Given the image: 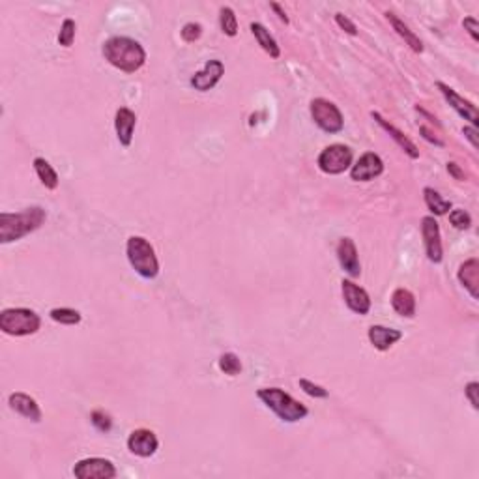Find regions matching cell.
Instances as JSON below:
<instances>
[{"label":"cell","mask_w":479,"mask_h":479,"mask_svg":"<svg viewBox=\"0 0 479 479\" xmlns=\"http://www.w3.org/2000/svg\"><path fill=\"white\" fill-rule=\"evenodd\" d=\"M311 118L326 134H339L345 128V118L336 103L328 102L324 97H317L311 102Z\"/></svg>","instance_id":"6"},{"label":"cell","mask_w":479,"mask_h":479,"mask_svg":"<svg viewBox=\"0 0 479 479\" xmlns=\"http://www.w3.org/2000/svg\"><path fill=\"white\" fill-rule=\"evenodd\" d=\"M256 397L264 403V405L279 418V420L287 421V423H296V421L304 420L309 414L307 406L302 405L296 401L292 395L283 391L281 388H262L256 391Z\"/></svg>","instance_id":"3"},{"label":"cell","mask_w":479,"mask_h":479,"mask_svg":"<svg viewBox=\"0 0 479 479\" xmlns=\"http://www.w3.org/2000/svg\"><path fill=\"white\" fill-rule=\"evenodd\" d=\"M251 32H253L256 43L261 45L264 53L270 54L272 59H279L281 57V49H279L277 42L273 40V36L264 25H261V23H251Z\"/></svg>","instance_id":"22"},{"label":"cell","mask_w":479,"mask_h":479,"mask_svg":"<svg viewBox=\"0 0 479 479\" xmlns=\"http://www.w3.org/2000/svg\"><path fill=\"white\" fill-rule=\"evenodd\" d=\"M421 236H423V244H425L427 259L434 264H440L444 259L442 235H440L438 221L432 215L421 219Z\"/></svg>","instance_id":"9"},{"label":"cell","mask_w":479,"mask_h":479,"mask_svg":"<svg viewBox=\"0 0 479 479\" xmlns=\"http://www.w3.org/2000/svg\"><path fill=\"white\" fill-rule=\"evenodd\" d=\"M423 199H425L427 208H429L434 215H446V213L451 210V201H446V199H444L438 191H434L432 187H425V189H423Z\"/></svg>","instance_id":"25"},{"label":"cell","mask_w":479,"mask_h":479,"mask_svg":"<svg viewBox=\"0 0 479 479\" xmlns=\"http://www.w3.org/2000/svg\"><path fill=\"white\" fill-rule=\"evenodd\" d=\"M447 172L455 178V180H464V172L463 169L457 165V163H453V161H449L447 163Z\"/></svg>","instance_id":"39"},{"label":"cell","mask_w":479,"mask_h":479,"mask_svg":"<svg viewBox=\"0 0 479 479\" xmlns=\"http://www.w3.org/2000/svg\"><path fill=\"white\" fill-rule=\"evenodd\" d=\"M75 32H77V25H75L73 19H64L59 34L60 45H62V47H71L75 40Z\"/></svg>","instance_id":"29"},{"label":"cell","mask_w":479,"mask_h":479,"mask_svg":"<svg viewBox=\"0 0 479 479\" xmlns=\"http://www.w3.org/2000/svg\"><path fill=\"white\" fill-rule=\"evenodd\" d=\"M384 172V161L380 155L374 152H365V154L352 163L350 167V178L354 182H371Z\"/></svg>","instance_id":"11"},{"label":"cell","mask_w":479,"mask_h":479,"mask_svg":"<svg viewBox=\"0 0 479 479\" xmlns=\"http://www.w3.org/2000/svg\"><path fill=\"white\" fill-rule=\"evenodd\" d=\"M103 57L111 66L124 71V73H135L143 68L146 62V51L143 45L126 36H112L103 43Z\"/></svg>","instance_id":"1"},{"label":"cell","mask_w":479,"mask_h":479,"mask_svg":"<svg viewBox=\"0 0 479 479\" xmlns=\"http://www.w3.org/2000/svg\"><path fill=\"white\" fill-rule=\"evenodd\" d=\"M219 27H221L225 36L235 37L238 34V19H236L235 10L229 6H223L219 10Z\"/></svg>","instance_id":"26"},{"label":"cell","mask_w":479,"mask_h":479,"mask_svg":"<svg viewBox=\"0 0 479 479\" xmlns=\"http://www.w3.org/2000/svg\"><path fill=\"white\" fill-rule=\"evenodd\" d=\"M463 27H464V30L472 36L474 42H479V23L475 17H464Z\"/></svg>","instance_id":"36"},{"label":"cell","mask_w":479,"mask_h":479,"mask_svg":"<svg viewBox=\"0 0 479 479\" xmlns=\"http://www.w3.org/2000/svg\"><path fill=\"white\" fill-rule=\"evenodd\" d=\"M352 161H354V154L346 144H330L319 155L320 171L331 176L348 171L352 167Z\"/></svg>","instance_id":"7"},{"label":"cell","mask_w":479,"mask_h":479,"mask_svg":"<svg viewBox=\"0 0 479 479\" xmlns=\"http://www.w3.org/2000/svg\"><path fill=\"white\" fill-rule=\"evenodd\" d=\"M270 8H272V10H273V11H276L277 16H279V19H281V21H283V23H285V25H288V23H290V21H288V17H287V13H285V10H283L281 6L277 4V2H270Z\"/></svg>","instance_id":"40"},{"label":"cell","mask_w":479,"mask_h":479,"mask_svg":"<svg viewBox=\"0 0 479 479\" xmlns=\"http://www.w3.org/2000/svg\"><path fill=\"white\" fill-rule=\"evenodd\" d=\"M40 326H42V319L32 309L11 307L0 313V330L4 331L6 336H34L40 330Z\"/></svg>","instance_id":"5"},{"label":"cell","mask_w":479,"mask_h":479,"mask_svg":"<svg viewBox=\"0 0 479 479\" xmlns=\"http://www.w3.org/2000/svg\"><path fill=\"white\" fill-rule=\"evenodd\" d=\"M449 223H451L455 229L466 230L472 227V215H470L466 210L457 208V210H451V212H449Z\"/></svg>","instance_id":"30"},{"label":"cell","mask_w":479,"mask_h":479,"mask_svg":"<svg viewBox=\"0 0 479 479\" xmlns=\"http://www.w3.org/2000/svg\"><path fill=\"white\" fill-rule=\"evenodd\" d=\"M47 212L32 206L17 213H0V244H10L25 238L45 223Z\"/></svg>","instance_id":"2"},{"label":"cell","mask_w":479,"mask_h":479,"mask_svg":"<svg viewBox=\"0 0 479 479\" xmlns=\"http://www.w3.org/2000/svg\"><path fill=\"white\" fill-rule=\"evenodd\" d=\"M34 171H36L40 182H42L47 189L53 191V189L59 187V175H57V171H54L53 165H51L47 160L36 158V160H34Z\"/></svg>","instance_id":"24"},{"label":"cell","mask_w":479,"mask_h":479,"mask_svg":"<svg viewBox=\"0 0 479 479\" xmlns=\"http://www.w3.org/2000/svg\"><path fill=\"white\" fill-rule=\"evenodd\" d=\"M478 394H479V382H475L474 380V382L466 384V388H464V395H466V399L470 401V405H472L474 410H479Z\"/></svg>","instance_id":"34"},{"label":"cell","mask_w":479,"mask_h":479,"mask_svg":"<svg viewBox=\"0 0 479 479\" xmlns=\"http://www.w3.org/2000/svg\"><path fill=\"white\" fill-rule=\"evenodd\" d=\"M391 307L397 314L405 319H414L415 314V296L408 288H395L391 294Z\"/></svg>","instance_id":"21"},{"label":"cell","mask_w":479,"mask_h":479,"mask_svg":"<svg viewBox=\"0 0 479 479\" xmlns=\"http://www.w3.org/2000/svg\"><path fill=\"white\" fill-rule=\"evenodd\" d=\"M459 281L463 285L466 290L470 292V296L474 300L479 298V261L478 259H468L466 262L461 264L459 268Z\"/></svg>","instance_id":"20"},{"label":"cell","mask_w":479,"mask_h":479,"mask_svg":"<svg viewBox=\"0 0 479 479\" xmlns=\"http://www.w3.org/2000/svg\"><path fill=\"white\" fill-rule=\"evenodd\" d=\"M336 23L346 34H350V36H356L357 34V27L345 16V13H336Z\"/></svg>","instance_id":"35"},{"label":"cell","mask_w":479,"mask_h":479,"mask_svg":"<svg viewBox=\"0 0 479 479\" xmlns=\"http://www.w3.org/2000/svg\"><path fill=\"white\" fill-rule=\"evenodd\" d=\"M126 255L135 272L144 279H154L160 273V261L154 245L143 236H131L126 244Z\"/></svg>","instance_id":"4"},{"label":"cell","mask_w":479,"mask_h":479,"mask_svg":"<svg viewBox=\"0 0 479 479\" xmlns=\"http://www.w3.org/2000/svg\"><path fill=\"white\" fill-rule=\"evenodd\" d=\"M337 259L339 264L350 277H360L362 273V264L357 256V247L352 238H341L337 244Z\"/></svg>","instance_id":"15"},{"label":"cell","mask_w":479,"mask_h":479,"mask_svg":"<svg viewBox=\"0 0 479 479\" xmlns=\"http://www.w3.org/2000/svg\"><path fill=\"white\" fill-rule=\"evenodd\" d=\"M420 134L423 135V138H427L429 143L437 144V146H444V141H440V138H438L437 135H432V131H429V129H427L425 126H420Z\"/></svg>","instance_id":"38"},{"label":"cell","mask_w":479,"mask_h":479,"mask_svg":"<svg viewBox=\"0 0 479 479\" xmlns=\"http://www.w3.org/2000/svg\"><path fill=\"white\" fill-rule=\"evenodd\" d=\"M341 290L346 307L350 311H354L356 314H367L371 311V298L365 288L356 285L352 279H343Z\"/></svg>","instance_id":"12"},{"label":"cell","mask_w":479,"mask_h":479,"mask_svg":"<svg viewBox=\"0 0 479 479\" xmlns=\"http://www.w3.org/2000/svg\"><path fill=\"white\" fill-rule=\"evenodd\" d=\"M367 337L377 350L384 352L389 350L395 343L403 339V331L394 330V328H386V326H371L367 331Z\"/></svg>","instance_id":"19"},{"label":"cell","mask_w":479,"mask_h":479,"mask_svg":"<svg viewBox=\"0 0 479 479\" xmlns=\"http://www.w3.org/2000/svg\"><path fill=\"white\" fill-rule=\"evenodd\" d=\"M158 447H160V440L150 429H137L128 438V449L137 457H152L158 451Z\"/></svg>","instance_id":"14"},{"label":"cell","mask_w":479,"mask_h":479,"mask_svg":"<svg viewBox=\"0 0 479 479\" xmlns=\"http://www.w3.org/2000/svg\"><path fill=\"white\" fill-rule=\"evenodd\" d=\"M219 371L225 374H229V377H236V374L242 373V362H240V357L232 352H227L223 356L219 357Z\"/></svg>","instance_id":"28"},{"label":"cell","mask_w":479,"mask_h":479,"mask_svg":"<svg viewBox=\"0 0 479 479\" xmlns=\"http://www.w3.org/2000/svg\"><path fill=\"white\" fill-rule=\"evenodd\" d=\"M300 388L304 389L309 397H314V399H326V397L330 395L328 394V389L319 386V384L311 382V380H307V378H300Z\"/></svg>","instance_id":"32"},{"label":"cell","mask_w":479,"mask_h":479,"mask_svg":"<svg viewBox=\"0 0 479 479\" xmlns=\"http://www.w3.org/2000/svg\"><path fill=\"white\" fill-rule=\"evenodd\" d=\"M182 40L186 43H195L199 37L203 36V25L201 23H187L182 28Z\"/></svg>","instance_id":"33"},{"label":"cell","mask_w":479,"mask_h":479,"mask_svg":"<svg viewBox=\"0 0 479 479\" xmlns=\"http://www.w3.org/2000/svg\"><path fill=\"white\" fill-rule=\"evenodd\" d=\"M73 475L77 479H114L117 468L109 459L88 457L75 464Z\"/></svg>","instance_id":"8"},{"label":"cell","mask_w":479,"mask_h":479,"mask_svg":"<svg viewBox=\"0 0 479 479\" xmlns=\"http://www.w3.org/2000/svg\"><path fill=\"white\" fill-rule=\"evenodd\" d=\"M386 19H388L389 25L394 27L395 32L399 34V36L405 40L406 45H408L414 53H423V43H421V40L415 36L414 32H412L410 28L406 27L405 23L401 21L399 17L395 16V13H391V11H388V13H386Z\"/></svg>","instance_id":"23"},{"label":"cell","mask_w":479,"mask_h":479,"mask_svg":"<svg viewBox=\"0 0 479 479\" xmlns=\"http://www.w3.org/2000/svg\"><path fill=\"white\" fill-rule=\"evenodd\" d=\"M223 75H225V64L221 62V60L213 59V60H208L206 64H204V68L193 75L189 83H191V86L195 88V90L208 92V90H212L213 86L218 85Z\"/></svg>","instance_id":"13"},{"label":"cell","mask_w":479,"mask_h":479,"mask_svg":"<svg viewBox=\"0 0 479 479\" xmlns=\"http://www.w3.org/2000/svg\"><path fill=\"white\" fill-rule=\"evenodd\" d=\"M463 134H464V137L468 138L470 143H472V146H474V148H478V146H479V141H478V129L472 128V126H466V128L463 129Z\"/></svg>","instance_id":"37"},{"label":"cell","mask_w":479,"mask_h":479,"mask_svg":"<svg viewBox=\"0 0 479 479\" xmlns=\"http://www.w3.org/2000/svg\"><path fill=\"white\" fill-rule=\"evenodd\" d=\"M371 117L374 118V120H377V124L378 126H380V128L384 129V131H388L389 134V137L394 138L395 143L399 144L401 148L405 150L406 154L410 155L412 160H418V158H420V150H418V146H415L414 143H412L410 138L406 137L405 134H403V131H399V129L395 128L394 124H389L388 120H386V118L382 117V114H380V112H371Z\"/></svg>","instance_id":"18"},{"label":"cell","mask_w":479,"mask_h":479,"mask_svg":"<svg viewBox=\"0 0 479 479\" xmlns=\"http://www.w3.org/2000/svg\"><path fill=\"white\" fill-rule=\"evenodd\" d=\"M51 319L54 320V322H59V324H64V326H75L79 324L81 322V313L79 311H75V309H69V307H57L51 311Z\"/></svg>","instance_id":"27"},{"label":"cell","mask_w":479,"mask_h":479,"mask_svg":"<svg viewBox=\"0 0 479 479\" xmlns=\"http://www.w3.org/2000/svg\"><path fill=\"white\" fill-rule=\"evenodd\" d=\"M90 421L92 425L96 427L100 432H109L112 429V418L107 414L105 410H102V408H97V410L92 412Z\"/></svg>","instance_id":"31"},{"label":"cell","mask_w":479,"mask_h":479,"mask_svg":"<svg viewBox=\"0 0 479 479\" xmlns=\"http://www.w3.org/2000/svg\"><path fill=\"white\" fill-rule=\"evenodd\" d=\"M8 405L13 412H17L23 418H27V420L34 421V423H40L42 421V408L37 405V401L34 397L27 394H21V391H17V394H11L8 397Z\"/></svg>","instance_id":"17"},{"label":"cell","mask_w":479,"mask_h":479,"mask_svg":"<svg viewBox=\"0 0 479 479\" xmlns=\"http://www.w3.org/2000/svg\"><path fill=\"white\" fill-rule=\"evenodd\" d=\"M135 126H137V114L128 107H120L114 114V129H117L118 143L122 144L124 148H128L134 141Z\"/></svg>","instance_id":"16"},{"label":"cell","mask_w":479,"mask_h":479,"mask_svg":"<svg viewBox=\"0 0 479 479\" xmlns=\"http://www.w3.org/2000/svg\"><path fill=\"white\" fill-rule=\"evenodd\" d=\"M437 88L442 92V96L446 97V102L453 107V111L457 112L461 118H464V120H468V122L472 124V128L478 129L479 114H478V109H475L474 103L468 102V100H464L461 94H457V92L453 90L451 86H447L446 83H442V81H438Z\"/></svg>","instance_id":"10"}]
</instances>
